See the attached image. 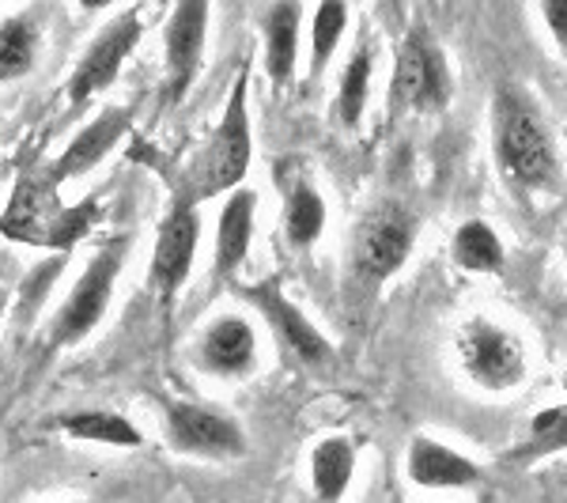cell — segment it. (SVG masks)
I'll return each mask as SVG.
<instances>
[{
    "instance_id": "cell-1",
    "label": "cell",
    "mask_w": 567,
    "mask_h": 503,
    "mask_svg": "<svg viewBox=\"0 0 567 503\" xmlns=\"http://www.w3.org/2000/svg\"><path fill=\"white\" fill-rule=\"evenodd\" d=\"M492 144L507 182L542 189L556 182V144L545 117L518 88H499L492 103Z\"/></svg>"
},
{
    "instance_id": "cell-2",
    "label": "cell",
    "mask_w": 567,
    "mask_h": 503,
    "mask_svg": "<svg viewBox=\"0 0 567 503\" xmlns=\"http://www.w3.org/2000/svg\"><path fill=\"white\" fill-rule=\"evenodd\" d=\"M254 160V133H250V65L239 69L231 95H227L224 117H219L213 144L205 148V160L197 167V189L189 197L205 201L231 194L235 186H243L246 171Z\"/></svg>"
},
{
    "instance_id": "cell-3",
    "label": "cell",
    "mask_w": 567,
    "mask_h": 503,
    "mask_svg": "<svg viewBox=\"0 0 567 503\" xmlns=\"http://www.w3.org/2000/svg\"><path fill=\"white\" fill-rule=\"evenodd\" d=\"M125 254H130V239H110L103 250L91 258L84 277L72 285L65 304L50 322V345L65 349V345L84 341L87 333H95V326L106 318L110 299H114L117 277L125 269Z\"/></svg>"
},
{
    "instance_id": "cell-4",
    "label": "cell",
    "mask_w": 567,
    "mask_h": 503,
    "mask_svg": "<svg viewBox=\"0 0 567 503\" xmlns=\"http://www.w3.org/2000/svg\"><path fill=\"white\" fill-rule=\"evenodd\" d=\"M454 80L446 69L443 50L427 34V27H413L398 50V69H393V106L416 110V114H435L451 103Z\"/></svg>"
},
{
    "instance_id": "cell-5",
    "label": "cell",
    "mask_w": 567,
    "mask_h": 503,
    "mask_svg": "<svg viewBox=\"0 0 567 503\" xmlns=\"http://www.w3.org/2000/svg\"><path fill=\"white\" fill-rule=\"evenodd\" d=\"M413 243H416L413 213H405L401 205H379L355 227V246H352L355 273L363 280H371V285L390 280L409 261Z\"/></svg>"
},
{
    "instance_id": "cell-6",
    "label": "cell",
    "mask_w": 567,
    "mask_h": 503,
    "mask_svg": "<svg viewBox=\"0 0 567 503\" xmlns=\"http://www.w3.org/2000/svg\"><path fill=\"white\" fill-rule=\"evenodd\" d=\"M458 356L470 379L484 390H511L526 374V349L507 326L477 318L458 333Z\"/></svg>"
},
{
    "instance_id": "cell-7",
    "label": "cell",
    "mask_w": 567,
    "mask_h": 503,
    "mask_svg": "<svg viewBox=\"0 0 567 503\" xmlns=\"http://www.w3.org/2000/svg\"><path fill=\"white\" fill-rule=\"evenodd\" d=\"M197 243H200V216L194 197H178L171 205V213L163 216L159 232H155V250H152V288L155 296L167 304L178 296V288L189 280L197 261Z\"/></svg>"
},
{
    "instance_id": "cell-8",
    "label": "cell",
    "mask_w": 567,
    "mask_h": 503,
    "mask_svg": "<svg viewBox=\"0 0 567 503\" xmlns=\"http://www.w3.org/2000/svg\"><path fill=\"white\" fill-rule=\"evenodd\" d=\"M141 34H144V23L136 12H125L117 16L114 23H106L103 31L95 34V42L84 50V58L76 61L69 76V103L72 106H84L91 95L106 91L110 84L117 80V72L130 61V53L141 45Z\"/></svg>"
},
{
    "instance_id": "cell-9",
    "label": "cell",
    "mask_w": 567,
    "mask_h": 503,
    "mask_svg": "<svg viewBox=\"0 0 567 503\" xmlns=\"http://www.w3.org/2000/svg\"><path fill=\"white\" fill-rule=\"evenodd\" d=\"M208 42V0H178L163 34L167 53V76H163V103L178 106L186 91L194 88Z\"/></svg>"
},
{
    "instance_id": "cell-10",
    "label": "cell",
    "mask_w": 567,
    "mask_h": 503,
    "mask_svg": "<svg viewBox=\"0 0 567 503\" xmlns=\"http://www.w3.org/2000/svg\"><path fill=\"white\" fill-rule=\"evenodd\" d=\"M167 439L171 446L189 459H243L246 435L227 413L189 401L167 406Z\"/></svg>"
},
{
    "instance_id": "cell-11",
    "label": "cell",
    "mask_w": 567,
    "mask_h": 503,
    "mask_svg": "<svg viewBox=\"0 0 567 503\" xmlns=\"http://www.w3.org/2000/svg\"><path fill=\"white\" fill-rule=\"evenodd\" d=\"M246 299L261 310L265 322L272 326V333L280 337V345L296 356L299 363H307V368H326V363H333V349H329V341L318 333V326L310 322L291 299H284V291L277 285H254L246 291Z\"/></svg>"
},
{
    "instance_id": "cell-12",
    "label": "cell",
    "mask_w": 567,
    "mask_h": 503,
    "mask_svg": "<svg viewBox=\"0 0 567 503\" xmlns=\"http://www.w3.org/2000/svg\"><path fill=\"white\" fill-rule=\"evenodd\" d=\"M197 360L205 371L213 374H250L258 363V333L254 326L239 315H219L205 326L197 341Z\"/></svg>"
},
{
    "instance_id": "cell-13",
    "label": "cell",
    "mask_w": 567,
    "mask_h": 503,
    "mask_svg": "<svg viewBox=\"0 0 567 503\" xmlns=\"http://www.w3.org/2000/svg\"><path fill=\"white\" fill-rule=\"evenodd\" d=\"M405 473L420 489H473L481 481V465L462 451L439 443L432 435H416L405 454Z\"/></svg>"
},
{
    "instance_id": "cell-14",
    "label": "cell",
    "mask_w": 567,
    "mask_h": 503,
    "mask_svg": "<svg viewBox=\"0 0 567 503\" xmlns=\"http://www.w3.org/2000/svg\"><path fill=\"white\" fill-rule=\"evenodd\" d=\"M133 110L130 106H106L95 122H87V130H80L72 136V144L61 152V160L53 163V182H69L87 175L91 167L106 160V152L130 133Z\"/></svg>"
},
{
    "instance_id": "cell-15",
    "label": "cell",
    "mask_w": 567,
    "mask_h": 503,
    "mask_svg": "<svg viewBox=\"0 0 567 503\" xmlns=\"http://www.w3.org/2000/svg\"><path fill=\"white\" fill-rule=\"evenodd\" d=\"M254 224H258V194L235 186L216 219V277H231L243 269L254 243Z\"/></svg>"
},
{
    "instance_id": "cell-16",
    "label": "cell",
    "mask_w": 567,
    "mask_h": 503,
    "mask_svg": "<svg viewBox=\"0 0 567 503\" xmlns=\"http://www.w3.org/2000/svg\"><path fill=\"white\" fill-rule=\"evenodd\" d=\"M299 23L303 4L299 0H277L265 16V69L272 84H288L299 61Z\"/></svg>"
},
{
    "instance_id": "cell-17",
    "label": "cell",
    "mask_w": 567,
    "mask_h": 503,
    "mask_svg": "<svg viewBox=\"0 0 567 503\" xmlns=\"http://www.w3.org/2000/svg\"><path fill=\"white\" fill-rule=\"evenodd\" d=\"M326 232V201L315 186L296 175L284 182V235L296 250H310Z\"/></svg>"
},
{
    "instance_id": "cell-18",
    "label": "cell",
    "mask_w": 567,
    "mask_h": 503,
    "mask_svg": "<svg viewBox=\"0 0 567 503\" xmlns=\"http://www.w3.org/2000/svg\"><path fill=\"white\" fill-rule=\"evenodd\" d=\"M355 473V446L344 435H329L310 454V484L322 503H337L349 492Z\"/></svg>"
},
{
    "instance_id": "cell-19",
    "label": "cell",
    "mask_w": 567,
    "mask_h": 503,
    "mask_svg": "<svg viewBox=\"0 0 567 503\" xmlns=\"http://www.w3.org/2000/svg\"><path fill=\"white\" fill-rule=\"evenodd\" d=\"M61 432L84 443H103V446H141L144 435L130 417L110 413V409H84V413L61 417Z\"/></svg>"
},
{
    "instance_id": "cell-20",
    "label": "cell",
    "mask_w": 567,
    "mask_h": 503,
    "mask_svg": "<svg viewBox=\"0 0 567 503\" xmlns=\"http://www.w3.org/2000/svg\"><path fill=\"white\" fill-rule=\"evenodd\" d=\"M39 23L31 16H8L0 20V84L20 80L39 61Z\"/></svg>"
},
{
    "instance_id": "cell-21",
    "label": "cell",
    "mask_w": 567,
    "mask_h": 503,
    "mask_svg": "<svg viewBox=\"0 0 567 503\" xmlns=\"http://www.w3.org/2000/svg\"><path fill=\"white\" fill-rule=\"evenodd\" d=\"M454 261L470 273H499L503 269V239L484 219H465L454 232Z\"/></svg>"
},
{
    "instance_id": "cell-22",
    "label": "cell",
    "mask_w": 567,
    "mask_h": 503,
    "mask_svg": "<svg viewBox=\"0 0 567 503\" xmlns=\"http://www.w3.org/2000/svg\"><path fill=\"white\" fill-rule=\"evenodd\" d=\"M344 31H349V4L344 0H322L315 20H310V76H322Z\"/></svg>"
},
{
    "instance_id": "cell-23",
    "label": "cell",
    "mask_w": 567,
    "mask_h": 503,
    "mask_svg": "<svg viewBox=\"0 0 567 503\" xmlns=\"http://www.w3.org/2000/svg\"><path fill=\"white\" fill-rule=\"evenodd\" d=\"M371 72H374L371 50H368V45H355L349 65H344V72H341V84H337V114H341V122L349 125V130L360 125L363 106H368Z\"/></svg>"
},
{
    "instance_id": "cell-24",
    "label": "cell",
    "mask_w": 567,
    "mask_h": 503,
    "mask_svg": "<svg viewBox=\"0 0 567 503\" xmlns=\"http://www.w3.org/2000/svg\"><path fill=\"white\" fill-rule=\"evenodd\" d=\"M564 446V406H553L529 424V451H560Z\"/></svg>"
},
{
    "instance_id": "cell-25",
    "label": "cell",
    "mask_w": 567,
    "mask_h": 503,
    "mask_svg": "<svg viewBox=\"0 0 567 503\" xmlns=\"http://www.w3.org/2000/svg\"><path fill=\"white\" fill-rule=\"evenodd\" d=\"M542 16L556 45H567V0H542Z\"/></svg>"
},
{
    "instance_id": "cell-26",
    "label": "cell",
    "mask_w": 567,
    "mask_h": 503,
    "mask_svg": "<svg viewBox=\"0 0 567 503\" xmlns=\"http://www.w3.org/2000/svg\"><path fill=\"white\" fill-rule=\"evenodd\" d=\"M110 4H114V0H80L84 12H103V8H110Z\"/></svg>"
},
{
    "instance_id": "cell-27",
    "label": "cell",
    "mask_w": 567,
    "mask_h": 503,
    "mask_svg": "<svg viewBox=\"0 0 567 503\" xmlns=\"http://www.w3.org/2000/svg\"><path fill=\"white\" fill-rule=\"evenodd\" d=\"M4 304H8V296H4V291H0V318H4Z\"/></svg>"
},
{
    "instance_id": "cell-28",
    "label": "cell",
    "mask_w": 567,
    "mask_h": 503,
    "mask_svg": "<svg viewBox=\"0 0 567 503\" xmlns=\"http://www.w3.org/2000/svg\"><path fill=\"white\" fill-rule=\"evenodd\" d=\"M69 503H84V500H69Z\"/></svg>"
}]
</instances>
